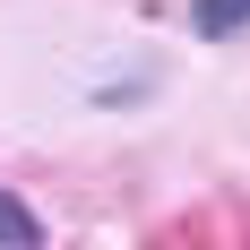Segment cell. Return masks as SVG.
Returning <instances> with one entry per match:
<instances>
[{
  "label": "cell",
  "instance_id": "7a4b0ae2",
  "mask_svg": "<svg viewBox=\"0 0 250 250\" xmlns=\"http://www.w3.org/2000/svg\"><path fill=\"white\" fill-rule=\"evenodd\" d=\"M0 250H43V216L18 190H0Z\"/></svg>",
  "mask_w": 250,
  "mask_h": 250
},
{
  "label": "cell",
  "instance_id": "3957f363",
  "mask_svg": "<svg viewBox=\"0 0 250 250\" xmlns=\"http://www.w3.org/2000/svg\"><path fill=\"white\" fill-rule=\"evenodd\" d=\"M155 78H164L155 61H129L121 78H104V86H95V104H104V112H129L138 95H155Z\"/></svg>",
  "mask_w": 250,
  "mask_h": 250
},
{
  "label": "cell",
  "instance_id": "6da1fadb",
  "mask_svg": "<svg viewBox=\"0 0 250 250\" xmlns=\"http://www.w3.org/2000/svg\"><path fill=\"white\" fill-rule=\"evenodd\" d=\"M242 26H250V0H190V35H207V43H225Z\"/></svg>",
  "mask_w": 250,
  "mask_h": 250
}]
</instances>
